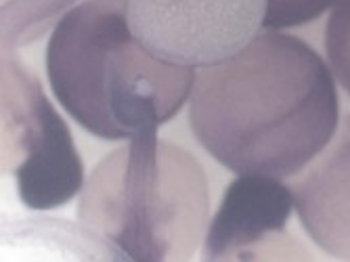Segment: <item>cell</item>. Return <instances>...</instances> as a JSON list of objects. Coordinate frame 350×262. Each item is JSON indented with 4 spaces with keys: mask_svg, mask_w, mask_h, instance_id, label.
I'll list each match as a JSON object with an SVG mask.
<instances>
[{
    "mask_svg": "<svg viewBox=\"0 0 350 262\" xmlns=\"http://www.w3.org/2000/svg\"><path fill=\"white\" fill-rule=\"evenodd\" d=\"M139 42L157 59L206 68L265 29L267 0H126Z\"/></svg>",
    "mask_w": 350,
    "mask_h": 262,
    "instance_id": "5",
    "label": "cell"
},
{
    "mask_svg": "<svg viewBox=\"0 0 350 262\" xmlns=\"http://www.w3.org/2000/svg\"><path fill=\"white\" fill-rule=\"evenodd\" d=\"M3 168L29 210H55L82 191L84 166L68 124L36 76L3 53Z\"/></svg>",
    "mask_w": 350,
    "mask_h": 262,
    "instance_id": "4",
    "label": "cell"
},
{
    "mask_svg": "<svg viewBox=\"0 0 350 262\" xmlns=\"http://www.w3.org/2000/svg\"><path fill=\"white\" fill-rule=\"evenodd\" d=\"M290 187L310 239L329 256L350 260V116Z\"/></svg>",
    "mask_w": 350,
    "mask_h": 262,
    "instance_id": "7",
    "label": "cell"
},
{
    "mask_svg": "<svg viewBox=\"0 0 350 262\" xmlns=\"http://www.w3.org/2000/svg\"><path fill=\"white\" fill-rule=\"evenodd\" d=\"M325 53L329 68L350 94V0H336L325 27Z\"/></svg>",
    "mask_w": 350,
    "mask_h": 262,
    "instance_id": "9",
    "label": "cell"
},
{
    "mask_svg": "<svg viewBox=\"0 0 350 262\" xmlns=\"http://www.w3.org/2000/svg\"><path fill=\"white\" fill-rule=\"evenodd\" d=\"M336 0H267L265 29L298 27L321 17Z\"/></svg>",
    "mask_w": 350,
    "mask_h": 262,
    "instance_id": "10",
    "label": "cell"
},
{
    "mask_svg": "<svg viewBox=\"0 0 350 262\" xmlns=\"http://www.w3.org/2000/svg\"><path fill=\"white\" fill-rule=\"evenodd\" d=\"M46 74L57 101L105 141L157 133L191 96L193 68L153 57L135 36L126 0H84L53 29Z\"/></svg>",
    "mask_w": 350,
    "mask_h": 262,
    "instance_id": "2",
    "label": "cell"
},
{
    "mask_svg": "<svg viewBox=\"0 0 350 262\" xmlns=\"http://www.w3.org/2000/svg\"><path fill=\"white\" fill-rule=\"evenodd\" d=\"M296 210L292 187L267 174H239L222 198L204 237L202 258L222 260H292L308 258L285 233Z\"/></svg>",
    "mask_w": 350,
    "mask_h": 262,
    "instance_id": "6",
    "label": "cell"
},
{
    "mask_svg": "<svg viewBox=\"0 0 350 262\" xmlns=\"http://www.w3.org/2000/svg\"><path fill=\"white\" fill-rule=\"evenodd\" d=\"M189 124L198 143L237 174L292 179L334 139V72L296 36L267 29L196 74Z\"/></svg>",
    "mask_w": 350,
    "mask_h": 262,
    "instance_id": "1",
    "label": "cell"
},
{
    "mask_svg": "<svg viewBox=\"0 0 350 262\" xmlns=\"http://www.w3.org/2000/svg\"><path fill=\"white\" fill-rule=\"evenodd\" d=\"M208 179L180 145L141 135L103 157L82 185L78 222L137 262L191 260L206 237Z\"/></svg>",
    "mask_w": 350,
    "mask_h": 262,
    "instance_id": "3",
    "label": "cell"
},
{
    "mask_svg": "<svg viewBox=\"0 0 350 262\" xmlns=\"http://www.w3.org/2000/svg\"><path fill=\"white\" fill-rule=\"evenodd\" d=\"M76 0H3V51L42 38Z\"/></svg>",
    "mask_w": 350,
    "mask_h": 262,
    "instance_id": "8",
    "label": "cell"
}]
</instances>
